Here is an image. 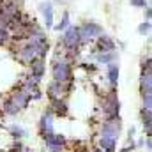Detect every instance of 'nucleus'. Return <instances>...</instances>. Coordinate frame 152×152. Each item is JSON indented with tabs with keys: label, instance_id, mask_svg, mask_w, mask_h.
<instances>
[{
	"label": "nucleus",
	"instance_id": "f257e3e1",
	"mask_svg": "<svg viewBox=\"0 0 152 152\" xmlns=\"http://www.w3.org/2000/svg\"><path fill=\"white\" fill-rule=\"evenodd\" d=\"M51 76L60 83L73 81V64H69L64 57H55L51 60Z\"/></svg>",
	"mask_w": 152,
	"mask_h": 152
},
{
	"label": "nucleus",
	"instance_id": "f03ea898",
	"mask_svg": "<svg viewBox=\"0 0 152 152\" xmlns=\"http://www.w3.org/2000/svg\"><path fill=\"white\" fill-rule=\"evenodd\" d=\"M103 120H112V118H117L120 117V101H118V96H117V90L115 88H110V92L103 97Z\"/></svg>",
	"mask_w": 152,
	"mask_h": 152
},
{
	"label": "nucleus",
	"instance_id": "7ed1b4c3",
	"mask_svg": "<svg viewBox=\"0 0 152 152\" xmlns=\"http://www.w3.org/2000/svg\"><path fill=\"white\" fill-rule=\"evenodd\" d=\"M78 28H80V46H85V44H88V41H94L101 34H104L103 27L94 23V21H87V23H83Z\"/></svg>",
	"mask_w": 152,
	"mask_h": 152
},
{
	"label": "nucleus",
	"instance_id": "20e7f679",
	"mask_svg": "<svg viewBox=\"0 0 152 152\" xmlns=\"http://www.w3.org/2000/svg\"><path fill=\"white\" fill-rule=\"evenodd\" d=\"M60 46L66 51H76L80 48V28L75 25H69L64 30V37L60 41Z\"/></svg>",
	"mask_w": 152,
	"mask_h": 152
},
{
	"label": "nucleus",
	"instance_id": "39448f33",
	"mask_svg": "<svg viewBox=\"0 0 152 152\" xmlns=\"http://www.w3.org/2000/svg\"><path fill=\"white\" fill-rule=\"evenodd\" d=\"M71 85H73V81L60 83V81H55V80H53V81L48 85V88H46V94H48L50 101L67 97V94H69V90H71Z\"/></svg>",
	"mask_w": 152,
	"mask_h": 152
},
{
	"label": "nucleus",
	"instance_id": "423d86ee",
	"mask_svg": "<svg viewBox=\"0 0 152 152\" xmlns=\"http://www.w3.org/2000/svg\"><path fill=\"white\" fill-rule=\"evenodd\" d=\"M122 131V118L117 117L112 120H103L101 127H99V136H112V138H118Z\"/></svg>",
	"mask_w": 152,
	"mask_h": 152
},
{
	"label": "nucleus",
	"instance_id": "0eeeda50",
	"mask_svg": "<svg viewBox=\"0 0 152 152\" xmlns=\"http://www.w3.org/2000/svg\"><path fill=\"white\" fill-rule=\"evenodd\" d=\"M7 97L12 101V104H14L20 112L27 110V108H28V104H30V96H28V94H27L21 87H14Z\"/></svg>",
	"mask_w": 152,
	"mask_h": 152
},
{
	"label": "nucleus",
	"instance_id": "6e6552de",
	"mask_svg": "<svg viewBox=\"0 0 152 152\" xmlns=\"http://www.w3.org/2000/svg\"><path fill=\"white\" fill-rule=\"evenodd\" d=\"M39 133H41V136L55 133V115H53V112L50 108L44 110V113L39 118Z\"/></svg>",
	"mask_w": 152,
	"mask_h": 152
},
{
	"label": "nucleus",
	"instance_id": "1a4fd4ad",
	"mask_svg": "<svg viewBox=\"0 0 152 152\" xmlns=\"http://www.w3.org/2000/svg\"><path fill=\"white\" fill-rule=\"evenodd\" d=\"M42 142H44L46 149H50V147H66V145H67V138H66L62 133H50V134H44V136H42Z\"/></svg>",
	"mask_w": 152,
	"mask_h": 152
},
{
	"label": "nucleus",
	"instance_id": "9d476101",
	"mask_svg": "<svg viewBox=\"0 0 152 152\" xmlns=\"http://www.w3.org/2000/svg\"><path fill=\"white\" fill-rule=\"evenodd\" d=\"M30 73H28V76L36 81V83H41L42 81V76H44V71H46V66H44V60H34L30 66Z\"/></svg>",
	"mask_w": 152,
	"mask_h": 152
},
{
	"label": "nucleus",
	"instance_id": "9b49d317",
	"mask_svg": "<svg viewBox=\"0 0 152 152\" xmlns=\"http://www.w3.org/2000/svg\"><path fill=\"white\" fill-rule=\"evenodd\" d=\"M96 48H97V51H103V53L115 51V42H113V39L108 37L106 34H101L99 37L96 39Z\"/></svg>",
	"mask_w": 152,
	"mask_h": 152
},
{
	"label": "nucleus",
	"instance_id": "f8f14e48",
	"mask_svg": "<svg viewBox=\"0 0 152 152\" xmlns=\"http://www.w3.org/2000/svg\"><path fill=\"white\" fill-rule=\"evenodd\" d=\"M39 11L42 12L46 28H51L53 27V4L51 2H42V4H39Z\"/></svg>",
	"mask_w": 152,
	"mask_h": 152
},
{
	"label": "nucleus",
	"instance_id": "ddd939ff",
	"mask_svg": "<svg viewBox=\"0 0 152 152\" xmlns=\"http://www.w3.org/2000/svg\"><path fill=\"white\" fill-rule=\"evenodd\" d=\"M117 140L118 138H112V136H99L97 140V149L104 152H117Z\"/></svg>",
	"mask_w": 152,
	"mask_h": 152
},
{
	"label": "nucleus",
	"instance_id": "4468645a",
	"mask_svg": "<svg viewBox=\"0 0 152 152\" xmlns=\"http://www.w3.org/2000/svg\"><path fill=\"white\" fill-rule=\"evenodd\" d=\"M5 131H7V134H9L12 140H23V138L28 136V131H27L25 127L18 126V124H11V126H7Z\"/></svg>",
	"mask_w": 152,
	"mask_h": 152
},
{
	"label": "nucleus",
	"instance_id": "2eb2a0df",
	"mask_svg": "<svg viewBox=\"0 0 152 152\" xmlns=\"http://www.w3.org/2000/svg\"><path fill=\"white\" fill-rule=\"evenodd\" d=\"M106 78H108V81H110V87L115 88L117 87V83H118V64H108V71H106Z\"/></svg>",
	"mask_w": 152,
	"mask_h": 152
},
{
	"label": "nucleus",
	"instance_id": "dca6fc26",
	"mask_svg": "<svg viewBox=\"0 0 152 152\" xmlns=\"http://www.w3.org/2000/svg\"><path fill=\"white\" fill-rule=\"evenodd\" d=\"M140 90H142V94L152 92V73H142V76H140Z\"/></svg>",
	"mask_w": 152,
	"mask_h": 152
},
{
	"label": "nucleus",
	"instance_id": "f3484780",
	"mask_svg": "<svg viewBox=\"0 0 152 152\" xmlns=\"http://www.w3.org/2000/svg\"><path fill=\"white\" fill-rule=\"evenodd\" d=\"M115 51H108V53H103V51H97V55H96V62L97 64H104V66H108V64H112L115 62Z\"/></svg>",
	"mask_w": 152,
	"mask_h": 152
},
{
	"label": "nucleus",
	"instance_id": "a211bd4d",
	"mask_svg": "<svg viewBox=\"0 0 152 152\" xmlns=\"http://www.w3.org/2000/svg\"><path fill=\"white\" fill-rule=\"evenodd\" d=\"M69 25H71V20H69V12H64V14H62V20L57 23L55 30H57V32H64V30H66Z\"/></svg>",
	"mask_w": 152,
	"mask_h": 152
},
{
	"label": "nucleus",
	"instance_id": "6ab92c4d",
	"mask_svg": "<svg viewBox=\"0 0 152 152\" xmlns=\"http://www.w3.org/2000/svg\"><path fill=\"white\" fill-rule=\"evenodd\" d=\"M142 103H143L142 108H145V110H152V92H145V94H142Z\"/></svg>",
	"mask_w": 152,
	"mask_h": 152
},
{
	"label": "nucleus",
	"instance_id": "aec40b11",
	"mask_svg": "<svg viewBox=\"0 0 152 152\" xmlns=\"http://www.w3.org/2000/svg\"><path fill=\"white\" fill-rule=\"evenodd\" d=\"M151 32V21H145V23H142L140 27H138V34H142V36H147Z\"/></svg>",
	"mask_w": 152,
	"mask_h": 152
},
{
	"label": "nucleus",
	"instance_id": "412c9836",
	"mask_svg": "<svg viewBox=\"0 0 152 152\" xmlns=\"http://www.w3.org/2000/svg\"><path fill=\"white\" fill-rule=\"evenodd\" d=\"M131 5L133 7H147V0H131Z\"/></svg>",
	"mask_w": 152,
	"mask_h": 152
},
{
	"label": "nucleus",
	"instance_id": "4be33fe9",
	"mask_svg": "<svg viewBox=\"0 0 152 152\" xmlns=\"http://www.w3.org/2000/svg\"><path fill=\"white\" fill-rule=\"evenodd\" d=\"M143 145H145V149H147V152H151V149H152V140H151V136H147V138H145Z\"/></svg>",
	"mask_w": 152,
	"mask_h": 152
},
{
	"label": "nucleus",
	"instance_id": "5701e85b",
	"mask_svg": "<svg viewBox=\"0 0 152 152\" xmlns=\"http://www.w3.org/2000/svg\"><path fill=\"white\" fill-rule=\"evenodd\" d=\"M134 134H136V129H134V127H131V129L127 131V138H129V140H133V138H134Z\"/></svg>",
	"mask_w": 152,
	"mask_h": 152
},
{
	"label": "nucleus",
	"instance_id": "b1692460",
	"mask_svg": "<svg viewBox=\"0 0 152 152\" xmlns=\"http://www.w3.org/2000/svg\"><path fill=\"white\" fill-rule=\"evenodd\" d=\"M48 152H64V147H50Z\"/></svg>",
	"mask_w": 152,
	"mask_h": 152
},
{
	"label": "nucleus",
	"instance_id": "393cba45",
	"mask_svg": "<svg viewBox=\"0 0 152 152\" xmlns=\"http://www.w3.org/2000/svg\"><path fill=\"white\" fill-rule=\"evenodd\" d=\"M151 14H152V11H151V7L147 5V11H145V20L147 21H151Z\"/></svg>",
	"mask_w": 152,
	"mask_h": 152
},
{
	"label": "nucleus",
	"instance_id": "a878e982",
	"mask_svg": "<svg viewBox=\"0 0 152 152\" xmlns=\"http://www.w3.org/2000/svg\"><path fill=\"white\" fill-rule=\"evenodd\" d=\"M143 142H145V138H140V140H138L134 145H136V147H143Z\"/></svg>",
	"mask_w": 152,
	"mask_h": 152
},
{
	"label": "nucleus",
	"instance_id": "bb28decb",
	"mask_svg": "<svg viewBox=\"0 0 152 152\" xmlns=\"http://www.w3.org/2000/svg\"><path fill=\"white\" fill-rule=\"evenodd\" d=\"M21 152H34V151H32V149H28V147H25V149H23Z\"/></svg>",
	"mask_w": 152,
	"mask_h": 152
},
{
	"label": "nucleus",
	"instance_id": "cd10ccee",
	"mask_svg": "<svg viewBox=\"0 0 152 152\" xmlns=\"http://www.w3.org/2000/svg\"><path fill=\"white\" fill-rule=\"evenodd\" d=\"M0 104H2V94H0Z\"/></svg>",
	"mask_w": 152,
	"mask_h": 152
}]
</instances>
